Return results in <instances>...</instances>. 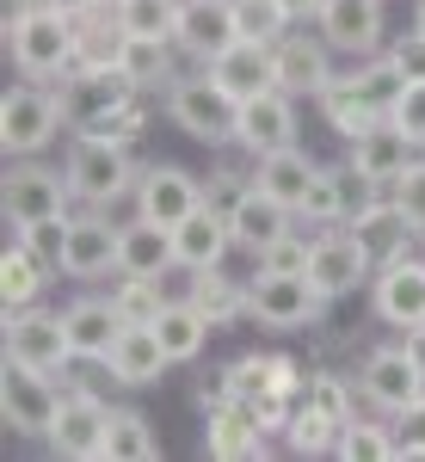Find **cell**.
<instances>
[{
	"instance_id": "22",
	"label": "cell",
	"mask_w": 425,
	"mask_h": 462,
	"mask_svg": "<svg viewBox=\"0 0 425 462\" xmlns=\"http://www.w3.org/2000/svg\"><path fill=\"white\" fill-rule=\"evenodd\" d=\"M235 143L247 148L253 161L272 154V148H290L296 143V93H259V99H241V124H235Z\"/></svg>"
},
{
	"instance_id": "30",
	"label": "cell",
	"mask_w": 425,
	"mask_h": 462,
	"mask_svg": "<svg viewBox=\"0 0 425 462\" xmlns=\"http://www.w3.org/2000/svg\"><path fill=\"white\" fill-rule=\"evenodd\" d=\"M117 272L130 278H167L179 272V253H173V228L161 222H124V247H117Z\"/></svg>"
},
{
	"instance_id": "39",
	"label": "cell",
	"mask_w": 425,
	"mask_h": 462,
	"mask_svg": "<svg viewBox=\"0 0 425 462\" xmlns=\"http://www.w3.org/2000/svg\"><path fill=\"white\" fill-rule=\"evenodd\" d=\"M130 37H173L179 32V0H124L117 6Z\"/></svg>"
},
{
	"instance_id": "25",
	"label": "cell",
	"mask_w": 425,
	"mask_h": 462,
	"mask_svg": "<svg viewBox=\"0 0 425 462\" xmlns=\"http://www.w3.org/2000/svg\"><path fill=\"white\" fill-rule=\"evenodd\" d=\"M69 339H74V364H106L117 333H124V315L111 296H74L69 309Z\"/></svg>"
},
{
	"instance_id": "12",
	"label": "cell",
	"mask_w": 425,
	"mask_h": 462,
	"mask_svg": "<svg viewBox=\"0 0 425 462\" xmlns=\"http://www.w3.org/2000/svg\"><path fill=\"white\" fill-rule=\"evenodd\" d=\"M376 278V265H370V253L352 241V228H320L315 235V253H309V284L327 296V302H339V296H352Z\"/></svg>"
},
{
	"instance_id": "24",
	"label": "cell",
	"mask_w": 425,
	"mask_h": 462,
	"mask_svg": "<svg viewBox=\"0 0 425 462\" xmlns=\"http://www.w3.org/2000/svg\"><path fill=\"white\" fill-rule=\"evenodd\" d=\"M173 253H179V272H216L228 253H235V228H228V210H191L173 228Z\"/></svg>"
},
{
	"instance_id": "31",
	"label": "cell",
	"mask_w": 425,
	"mask_h": 462,
	"mask_svg": "<svg viewBox=\"0 0 425 462\" xmlns=\"http://www.w3.org/2000/svg\"><path fill=\"white\" fill-rule=\"evenodd\" d=\"M154 333H161V346H167V357L173 364H191V357L210 346V320H204V309L191 302V296H167V309L154 315Z\"/></svg>"
},
{
	"instance_id": "38",
	"label": "cell",
	"mask_w": 425,
	"mask_h": 462,
	"mask_svg": "<svg viewBox=\"0 0 425 462\" xmlns=\"http://www.w3.org/2000/svg\"><path fill=\"white\" fill-rule=\"evenodd\" d=\"M111 302H117L124 327H154V315L167 309V296H161V278H130V272H117V284H111Z\"/></svg>"
},
{
	"instance_id": "34",
	"label": "cell",
	"mask_w": 425,
	"mask_h": 462,
	"mask_svg": "<svg viewBox=\"0 0 425 462\" xmlns=\"http://www.w3.org/2000/svg\"><path fill=\"white\" fill-rule=\"evenodd\" d=\"M185 296L204 309V320H210L216 333H222V327H235V320L247 315V284H235L222 265H216V272H191V290H185Z\"/></svg>"
},
{
	"instance_id": "28",
	"label": "cell",
	"mask_w": 425,
	"mask_h": 462,
	"mask_svg": "<svg viewBox=\"0 0 425 462\" xmlns=\"http://www.w3.org/2000/svg\"><path fill=\"white\" fill-rule=\"evenodd\" d=\"M167 364H173V357H167V346H161L154 327H124L117 346H111V357H106L111 383H124V389H148V383H161Z\"/></svg>"
},
{
	"instance_id": "6",
	"label": "cell",
	"mask_w": 425,
	"mask_h": 462,
	"mask_svg": "<svg viewBox=\"0 0 425 462\" xmlns=\"http://www.w3.org/2000/svg\"><path fill=\"white\" fill-rule=\"evenodd\" d=\"M74 191H69V173L62 167H43L37 154L25 161H13L6 167V185H0V210L13 228H25V222H43V216H74Z\"/></svg>"
},
{
	"instance_id": "17",
	"label": "cell",
	"mask_w": 425,
	"mask_h": 462,
	"mask_svg": "<svg viewBox=\"0 0 425 462\" xmlns=\"http://www.w3.org/2000/svg\"><path fill=\"white\" fill-rule=\"evenodd\" d=\"M117 247H124V228H117L106 210H80V216H69V253H62V272L80 278V284H93V278L117 272Z\"/></svg>"
},
{
	"instance_id": "33",
	"label": "cell",
	"mask_w": 425,
	"mask_h": 462,
	"mask_svg": "<svg viewBox=\"0 0 425 462\" xmlns=\"http://www.w3.org/2000/svg\"><path fill=\"white\" fill-rule=\"evenodd\" d=\"M43 284H50V265H43L25 241H13V247L0 253V302H6V309L43 302Z\"/></svg>"
},
{
	"instance_id": "53",
	"label": "cell",
	"mask_w": 425,
	"mask_h": 462,
	"mask_svg": "<svg viewBox=\"0 0 425 462\" xmlns=\"http://www.w3.org/2000/svg\"><path fill=\"white\" fill-rule=\"evenodd\" d=\"M420 253H425V235H420Z\"/></svg>"
},
{
	"instance_id": "47",
	"label": "cell",
	"mask_w": 425,
	"mask_h": 462,
	"mask_svg": "<svg viewBox=\"0 0 425 462\" xmlns=\"http://www.w3.org/2000/svg\"><path fill=\"white\" fill-rule=\"evenodd\" d=\"M389 62L407 74V80H425V37L407 32V43H394V50H389Z\"/></svg>"
},
{
	"instance_id": "51",
	"label": "cell",
	"mask_w": 425,
	"mask_h": 462,
	"mask_svg": "<svg viewBox=\"0 0 425 462\" xmlns=\"http://www.w3.org/2000/svg\"><path fill=\"white\" fill-rule=\"evenodd\" d=\"M413 32L425 37V0H420V6H413Z\"/></svg>"
},
{
	"instance_id": "13",
	"label": "cell",
	"mask_w": 425,
	"mask_h": 462,
	"mask_svg": "<svg viewBox=\"0 0 425 462\" xmlns=\"http://www.w3.org/2000/svg\"><path fill=\"white\" fill-rule=\"evenodd\" d=\"M357 389H364V401L376 407V413H401V407H413L425 394V370L413 364V352L407 346H376V352L364 357V376H357Z\"/></svg>"
},
{
	"instance_id": "8",
	"label": "cell",
	"mask_w": 425,
	"mask_h": 462,
	"mask_svg": "<svg viewBox=\"0 0 425 462\" xmlns=\"http://www.w3.org/2000/svg\"><path fill=\"white\" fill-rule=\"evenodd\" d=\"M62 413V394L56 376H43L32 364H13L6 357V376H0V420L13 426V438H50Z\"/></svg>"
},
{
	"instance_id": "10",
	"label": "cell",
	"mask_w": 425,
	"mask_h": 462,
	"mask_svg": "<svg viewBox=\"0 0 425 462\" xmlns=\"http://www.w3.org/2000/svg\"><path fill=\"white\" fill-rule=\"evenodd\" d=\"M420 154H425V148L413 143V136H407V130H401L394 117H376V124H370V130H357L352 148H346L352 173H357V179H370L376 191H389V185L407 173V167H413Z\"/></svg>"
},
{
	"instance_id": "45",
	"label": "cell",
	"mask_w": 425,
	"mask_h": 462,
	"mask_svg": "<svg viewBox=\"0 0 425 462\" xmlns=\"http://www.w3.org/2000/svg\"><path fill=\"white\" fill-rule=\"evenodd\" d=\"M394 457H420L425 462V394L413 407L394 413Z\"/></svg>"
},
{
	"instance_id": "32",
	"label": "cell",
	"mask_w": 425,
	"mask_h": 462,
	"mask_svg": "<svg viewBox=\"0 0 425 462\" xmlns=\"http://www.w3.org/2000/svg\"><path fill=\"white\" fill-rule=\"evenodd\" d=\"M228 389H235V401H265V394H278V389H302V376H296V364L290 357H235L228 364Z\"/></svg>"
},
{
	"instance_id": "36",
	"label": "cell",
	"mask_w": 425,
	"mask_h": 462,
	"mask_svg": "<svg viewBox=\"0 0 425 462\" xmlns=\"http://www.w3.org/2000/svg\"><path fill=\"white\" fill-rule=\"evenodd\" d=\"M161 438L142 420L136 407H111V431H106V462H154Z\"/></svg>"
},
{
	"instance_id": "14",
	"label": "cell",
	"mask_w": 425,
	"mask_h": 462,
	"mask_svg": "<svg viewBox=\"0 0 425 462\" xmlns=\"http://www.w3.org/2000/svg\"><path fill=\"white\" fill-rule=\"evenodd\" d=\"M370 309L389 320V327H420L425 320V253H401L389 265H376L370 278Z\"/></svg>"
},
{
	"instance_id": "7",
	"label": "cell",
	"mask_w": 425,
	"mask_h": 462,
	"mask_svg": "<svg viewBox=\"0 0 425 462\" xmlns=\"http://www.w3.org/2000/svg\"><path fill=\"white\" fill-rule=\"evenodd\" d=\"M6 357L13 364H32L43 376H56V370H69L74 364V339H69V315H56V309H6Z\"/></svg>"
},
{
	"instance_id": "4",
	"label": "cell",
	"mask_w": 425,
	"mask_h": 462,
	"mask_svg": "<svg viewBox=\"0 0 425 462\" xmlns=\"http://www.w3.org/2000/svg\"><path fill=\"white\" fill-rule=\"evenodd\" d=\"M62 130H69L62 93H50V87H6V99H0V148H6V161L43 154Z\"/></svg>"
},
{
	"instance_id": "19",
	"label": "cell",
	"mask_w": 425,
	"mask_h": 462,
	"mask_svg": "<svg viewBox=\"0 0 425 462\" xmlns=\"http://www.w3.org/2000/svg\"><path fill=\"white\" fill-rule=\"evenodd\" d=\"M327 80H333V43L320 32H296L290 25L278 37V87L296 93V99H320Z\"/></svg>"
},
{
	"instance_id": "44",
	"label": "cell",
	"mask_w": 425,
	"mask_h": 462,
	"mask_svg": "<svg viewBox=\"0 0 425 462\" xmlns=\"http://www.w3.org/2000/svg\"><path fill=\"white\" fill-rule=\"evenodd\" d=\"M389 198H394V204H401L407 216H413V228L425 235V154H420V161H413V167H407V173L389 185Z\"/></svg>"
},
{
	"instance_id": "20",
	"label": "cell",
	"mask_w": 425,
	"mask_h": 462,
	"mask_svg": "<svg viewBox=\"0 0 425 462\" xmlns=\"http://www.w3.org/2000/svg\"><path fill=\"white\" fill-rule=\"evenodd\" d=\"M346 228H352L357 247L370 253V265H389V259H401V253H413V241H420L413 216L401 210L394 198H370V204H357V216L346 222Z\"/></svg>"
},
{
	"instance_id": "21",
	"label": "cell",
	"mask_w": 425,
	"mask_h": 462,
	"mask_svg": "<svg viewBox=\"0 0 425 462\" xmlns=\"http://www.w3.org/2000/svg\"><path fill=\"white\" fill-rule=\"evenodd\" d=\"M241 37V25H235V0H179V32L173 43L204 69V62H216L228 43Z\"/></svg>"
},
{
	"instance_id": "52",
	"label": "cell",
	"mask_w": 425,
	"mask_h": 462,
	"mask_svg": "<svg viewBox=\"0 0 425 462\" xmlns=\"http://www.w3.org/2000/svg\"><path fill=\"white\" fill-rule=\"evenodd\" d=\"M106 6H124V0H106Z\"/></svg>"
},
{
	"instance_id": "42",
	"label": "cell",
	"mask_w": 425,
	"mask_h": 462,
	"mask_svg": "<svg viewBox=\"0 0 425 462\" xmlns=\"http://www.w3.org/2000/svg\"><path fill=\"white\" fill-rule=\"evenodd\" d=\"M19 241L50 265V272H62V253H69V216H43V222H25L19 228Z\"/></svg>"
},
{
	"instance_id": "3",
	"label": "cell",
	"mask_w": 425,
	"mask_h": 462,
	"mask_svg": "<svg viewBox=\"0 0 425 462\" xmlns=\"http://www.w3.org/2000/svg\"><path fill=\"white\" fill-rule=\"evenodd\" d=\"M167 117H173V130H185L191 143L228 148L235 143V124H241V99L210 69H198V74H179L173 87H167Z\"/></svg>"
},
{
	"instance_id": "26",
	"label": "cell",
	"mask_w": 425,
	"mask_h": 462,
	"mask_svg": "<svg viewBox=\"0 0 425 462\" xmlns=\"http://www.w3.org/2000/svg\"><path fill=\"white\" fill-rule=\"evenodd\" d=\"M364 191H376L370 179H357L352 173V161L346 167H320V179H315V191H309V204H302V222H320V228H346L357 216V204H370Z\"/></svg>"
},
{
	"instance_id": "49",
	"label": "cell",
	"mask_w": 425,
	"mask_h": 462,
	"mask_svg": "<svg viewBox=\"0 0 425 462\" xmlns=\"http://www.w3.org/2000/svg\"><path fill=\"white\" fill-rule=\"evenodd\" d=\"M283 6H290V19H296V25H309V19L320 13V0H283Z\"/></svg>"
},
{
	"instance_id": "29",
	"label": "cell",
	"mask_w": 425,
	"mask_h": 462,
	"mask_svg": "<svg viewBox=\"0 0 425 462\" xmlns=\"http://www.w3.org/2000/svg\"><path fill=\"white\" fill-rule=\"evenodd\" d=\"M265 438H272V431L259 426V413H253L247 401H222V407H210V438H204V450H210L216 462L265 457Z\"/></svg>"
},
{
	"instance_id": "50",
	"label": "cell",
	"mask_w": 425,
	"mask_h": 462,
	"mask_svg": "<svg viewBox=\"0 0 425 462\" xmlns=\"http://www.w3.org/2000/svg\"><path fill=\"white\" fill-rule=\"evenodd\" d=\"M56 13H69V19H80V13H93V6H106V0H50Z\"/></svg>"
},
{
	"instance_id": "37",
	"label": "cell",
	"mask_w": 425,
	"mask_h": 462,
	"mask_svg": "<svg viewBox=\"0 0 425 462\" xmlns=\"http://www.w3.org/2000/svg\"><path fill=\"white\" fill-rule=\"evenodd\" d=\"M290 450H296V457H333V450H339V420H333V413H320L315 401H296V413H290Z\"/></svg>"
},
{
	"instance_id": "2",
	"label": "cell",
	"mask_w": 425,
	"mask_h": 462,
	"mask_svg": "<svg viewBox=\"0 0 425 462\" xmlns=\"http://www.w3.org/2000/svg\"><path fill=\"white\" fill-rule=\"evenodd\" d=\"M62 173H69V191L80 210H111L124 198H136V179H142L136 161H130V143H111V136H93V130H74Z\"/></svg>"
},
{
	"instance_id": "18",
	"label": "cell",
	"mask_w": 425,
	"mask_h": 462,
	"mask_svg": "<svg viewBox=\"0 0 425 462\" xmlns=\"http://www.w3.org/2000/svg\"><path fill=\"white\" fill-rule=\"evenodd\" d=\"M228 228H235V247L259 259L272 241H283V235L296 228V210H290V204H278L272 191H259V185L247 179V185L235 191V204H228Z\"/></svg>"
},
{
	"instance_id": "11",
	"label": "cell",
	"mask_w": 425,
	"mask_h": 462,
	"mask_svg": "<svg viewBox=\"0 0 425 462\" xmlns=\"http://www.w3.org/2000/svg\"><path fill=\"white\" fill-rule=\"evenodd\" d=\"M315 32L333 43V56H357V62H370V56H383V0H320L315 13Z\"/></svg>"
},
{
	"instance_id": "1",
	"label": "cell",
	"mask_w": 425,
	"mask_h": 462,
	"mask_svg": "<svg viewBox=\"0 0 425 462\" xmlns=\"http://www.w3.org/2000/svg\"><path fill=\"white\" fill-rule=\"evenodd\" d=\"M6 56L25 80H56V74H74L80 62V32L50 0H25L19 13H6Z\"/></svg>"
},
{
	"instance_id": "35",
	"label": "cell",
	"mask_w": 425,
	"mask_h": 462,
	"mask_svg": "<svg viewBox=\"0 0 425 462\" xmlns=\"http://www.w3.org/2000/svg\"><path fill=\"white\" fill-rule=\"evenodd\" d=\"M173 50H179L173 37H130V43H124V62H117V69L130 74L142 93H154V87H173V80H179Z\"/></svg>"
},
{
	"instance_id": "40",
	"label": "cell",
	"mask_w": 425,
	"mask_h": 462,
	"mask_svg": "<svg viewBox=\"0 0 425 462\" xmlns=\"http://www.w3.org/2000/svg\"><path fill=\"white\" fill-rule=\"evenodd\" d=\"M235 25H241V37H265V43H278L296 19H290L283 0H235Z\"/></svg>"
},
{
	"instance_id": "16",
	"label": "cell",
	"mask_w": 425,
	"mask_h": 462,
	"mask_svg": "<svg viewBox=\"0 0 425 462\" xmlns=\"http://www.w3.org/2000/svg\"><path fill=\"white\" fill-rule=\"evenodd\" d=\"M210 198H204V185L185 173V167H173V161H161V167H148V173L136 179V216L142 222H161V228H179L191 210H204Z\"/></svg>"
},
{
	"instance_id": "27",
	"label": "cell",
	"mask_w": 425,
	"mask_h": 462,
	"mask_svg": "<svg viewBox=\"0 0 425 462\" xmlns=\"http://www.w3.org/2000/svg\"><path fill=\"white\" fill-rule=\"evenodd\" d=\"M315 179H320V161L309 154V148H296V143L259 154V167H253V185H259V191H272V198L290 204V210H302V204H309Z\"/></svg>"
},
{
	"instance_id": "43",
	"label": "cell",
	"mask_w": 425,
	"mask_h": 462,
	"mask_svg": "<svg viewBox=\"0 0 425 462\" xmlns=\"http://www.w3.org/2000/svg\"><path fill=\"white\" fill-rule=\"evenodd\" d=\"M309 253H315V241L302 228H290L283 241H272V247L259 253V272H309Z\"/></svg>"
},
{
	"instance_id": "41",
	"label": "cell",
	"mask_w": 425,
	"mask_h": 462,
	"mask_svg": "<svg viewBox=\"0 0 425 462\" xmlns=\"http://www.w3.org/2000/svg\"><path fill=\"white\" fill-rule=\"evenodd\" d=\"M333 457H346V462H389L394 457V431L352 420V426L339 431V450H333Z\"/></svg>"
},
{
	"instance_id": "9",
	"label": "cell",
	"mask_w": 425,
	"mask_h": 462,
	"mask_svg": "<svg viewBox=\"0 0 425 462\" xmlns=\"http://www.w3.org/2000/svg\"><path fill=\"white\" fill-rule=\"evenodd\" d=\"M142 87L124 69H74L62 74V106H69V130H99L111 111H124Z\"/></svg>"
},
{
	"instance_id": "46",
	"label": "cell",
	"mask_w": 425,
	"mask_h": 462,
	"mask_svg": "<svg viewBox=\"0 0 425 462\" xmlns=\"http://www.w3.org/2000/svg\"><path fill=\"white\" fill-rule=\"evenodd\" d=\"M389 117H394V124H401V130H407V136L425 148V80H407V87H401V99H394Z\"/></svg>"
},
{
	"instance_id": "15",
	"label": "cell",
	"mask_w": 425,
	"mask_h": 462,
	"mask_svg": "<svg viewBox=\"0 0 425 462\" xmlns=\"http://www.w3.org/2000/svg\"><path fill=\"white\" fill-rule=\"evenodd\" d=\"M106 431H111V407L99 394L74 389L62 394V413H56V431H50V450L69 462H106Z\"/></svg>"
},
{
	"instance_id": "48",
	"label": "cell",
	"mask_w": 425,
	"mask_h": 462,
	"mask_svg": "<svg viewBox=\"0 0 425 462\" xmlns=\"http://www.w3.org/2000/svg\"><path fill=\"white\" fill-rule=\"evenodd\" d=\"M401 346H407V352H413V364L425 370V320H420V327H407V339H401Z\"/></svg>"
},
{
	"instance_id": "23",
	"label": "cell",
	"mask_w": 425,
	"mask_h": 462,
	"mask_svg": "<svg viewBox=\"0 0 425 462\" xmlns=\"http://www.w3.org/2000/svg\"><path fill=\"white\" fill-rule=\"evenodd\" d=\"M204 69L235 93V99H259V93H272L278 87V43H265V37H235L216 62Z\"/></svg>"
},
{
	"instance_id": "5",
	"label": "cell",
	"mask_w": 425,
	"mask_h": 462,
	"mask_svg": "<svg viewBox=\"0 0 425 462\" xmlns=\"http://www.w3.org/2000/svg\"><path fill=\"white\" fill-rule=\"evenodd\" d=\"M247 315L259 320V327L296 333V327H320V315H327V296L309 284V272H253V284H247Z\"/></svg>"
}]
</instances>
